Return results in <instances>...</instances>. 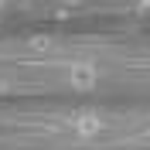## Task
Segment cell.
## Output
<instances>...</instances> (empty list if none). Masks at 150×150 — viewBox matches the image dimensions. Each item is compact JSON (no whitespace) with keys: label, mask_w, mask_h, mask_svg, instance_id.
Here are the masks:
<instances>
[{"label":"cell","mask_w":150,"mask_h":150,"mask_svg":"<svg viewBox=\"0 0 150 150\" xmlns=\"http://www.w3.org/2000/svg\"><path fill=\"white\" fill-rule=\"evenodd\" d=\"M68 130H72L75 140H96V137L106 133V116L96 109H79V112H72Z\"/></svg>","instance_id":"6da1fadb"},{"label":"cell","mask_w":150,"mask_h":150,"mask_svg":"<svg viewBox=\"0 0 150 150\" xmlns=\"http://www.w3.org/2000/svg\"><path fill=\"white\" fill-rule=\"evenodd\" d=\"M65 82L79 92H89V89L99 85V65L96 62H72L65 68Z\"/></svg>","instance_id":"7a4b0ae2"}]
</instances>
